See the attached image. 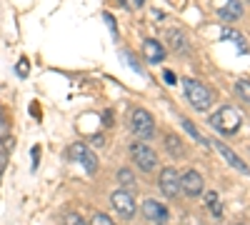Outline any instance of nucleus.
<instances>
[{"mask_svg": "<svg viewBox=\"0 0 250 225\" xmlns=\"http://www.w3.org/2000/svg\"><path fill=\"white\" fill-rule=\"evenodd\" d=\"M183 90H185V98L190 100V105L195 108V110H200V113H205V110H210V105H213V100H215V95L208 90L200 80H193V78H185L183 80Z\"/></svg>", "mask_w": 250, "mask_h": 225, "instance_id": "nucleus-1", "label": "nucleus"}, {"mask_svg": "<svg viewBox=\"0 0 250 225\" xmlns=\"http://www.w3.org/2000/svg\"><path fill=\"white\" fill-rule=\"evenodd\" d=\"M210 125H213L218 133H223V135H233V133H238V128L243 125V115H240V110L233 108V105H223L218 113L210 115Z\"/></svg>", "mask_w": 250, "mask_h": 225, "instance_id": "nucleus-2", "label": "nucleus"}, {"mask_svg": "<svg viewBox=\"0 0 250 225\" xmlns=\"http://www.w3.org/2000/svg\"><path fill=\"white\" fill-rule=\"evenodd\" d=\"M68 158H70L73 163H80V165L85 168L88 175L98 173V158L93 155V150L85 145V143H73V145L68 148Z\"/></svg>", "mask_w": 250, "mask_h": 225, "instance_id": "nucleus-3", "label": "nucleus"}, {"mask_svg": "<svg viewBox=\"0 0 250 225\" xmlns=\"http://www.w3.org/2000/svg\"><path fill=\"white\" fill-rule=\"evenodd\" d=\"M130 128H133V133H135L138 138H143V140L153 138V133H155L153 115H150L148 110H143V108H135L133 115H130Z\"/></svg>", "mask_w": 250, "mask_h": 225, "instance_id": "nucleus-4", "label": "nucleus"}, {"mask_svg": "<svg viewBox=\"0 0 250 225\" xmlns=\"http://www.w3.org/2000/svg\"><path fill=\"white\" fill-rule=\"evenodd\" d=\"M130 153H133V160L138 163V168H140V170H145V173L155 170V165H158V155L153 153L150 145H145V143H133V145H130Z\"/></svg>", "mask_w": 250, "mask_h": 225, "instance_id": "nucleus-5", "label": "nucleus"}, {"mask_svg": "<svg viewBox=\"0 0 250 225\" xmlns=\"http://www.w3.org/2000/svg\"><path fill=\"white\" fill-rule=\"evenodd\" d=\"M205 190V183H203V175L198 170H185L180 175V193L188 195V198H198L203 195Z\"/></svg>", "mask_w": 250, "mask_h": 225, "instance_id": "nucleus-6", "label": "nucleus"}, {"mask_svg": "<svg viewBox=\"0 0 250 225\" xmlns=\"http://www.w3.org/2000/svg\"><path fill=\"white\" fill-rule=\"evenodd\" d=\"M110 203L120 218H133L135 215V198L130 190H115L110 195Z\"/></svg>", "mask_w": 250, "mask_h": 225, "instance_id": "nucleus-7", "label": "nucleus"}, {"mask_svg": "<svg viewBox=\"0 0 250 225\" xmlns=\"http://www.w3.org/2000/svg\"><path fill=\"white\" fill-rule=\"evenodd\" d=\"M158 185H160L163 195H168V198L180 195V175H178V170L175 168H163L160 178H158Z\"/></svg>", "mask_w": 250, "mask_h": 225, "instance_id": "nucleus-8", "label": "nucleus"}, {"mask_svg": "<svg viewBox=\"0 0 250 225\" xmlns=\"http://www.w3.org/2000/svg\"><path fill=\"white\" fill-rule=\"evenodd\" d=\"M143 215L148 218L150 223H158V225H165L170 220V210L163 205V203H158V200H145L143 203Z\"/></svg>", "mask_w": 250, "mask_h": 225, "instance_id": "nucleus-9", "label": "nucleus"}, {"mask_svg": "<svg viewBox=\"0 0 250 225\" xmlns=\"http://www.w3.org/2000/svg\"><path fill=\"white\" fill-rule=\"evenodd\" d=\"M210 145H213V148H215V150H218V153L223 155V160H225V163H228V165H230V168H235L238 173H245V175H250V168L245 165V163H243V160H240V158H238V155H235V153L230 150V148L225 145V143H220V140H213Z\"/></svg>", "mask_w": 250, "mask_h": 225, "instance_id": "nucleus-10", "label": "nucleus"}, {"mask_svg": "<svg viewBox=\"0 0 250 225\" xmlns=\"http://www.w3.org/2000/svg\"><path fill=\"white\" fill-rule=\"evenodd\" d=\"M220 20H225V23H235V20L243 18V3L240 0H228V3L218 10Z\"/></svg>", "mask_w": 250, "mask_h": 225, "instance_id": "nucleus-11", "label": "nucleus"}, {"mask_svg": "<svg viewBox=\"0 0 250 225\" xmlns=\"http://www.w3.org/2000/svg\"><path fill=\"white\" fill-rule=\"evenodd\" d=\"M168 45H170L173 53L185 55L188 50H190V40H188L185 33H180V30H168Z\"/></svg>", "mask_w": 250, "mask_h": 225, "instance_id": "nucleus-12", "label": "nucleus"}, {"mask_svg": "<svg viewBox=\"0 0 250 225\" xmlns=\"http://www.w3.org/2000/svg\"><path fill=\"white\" fill-rule=\"evenodd\" d=\"M143 53H145V58L150 60V63H163L165 60V48L158 43V40H145L143 43Z\"/></svg>", "mask_w": 250, "mask_h": 225, "instance_id": "nucleus-13", "label": "nucleus"}, {"mask_svg": "<svg viewBox=\"0 0 250 225\" xmlns=\"http://www.w3.org/2000/svg\"><path fill=\"white\" fill-rule=\"evenodd\" d=\"M15 145V140L10 135H5L3 140H0V178H3L5 168H8V158H10V150Z\"/></svg>", "mask_w": 250, "mask_h": 225, "instance_id": "nucleus-14", "label": "nucleus"}, {"mask_svg": "<svg viewBox=\"0 0 250 225\" xmlns=\"http://www.w3.org/2000/svg\"><path fill=\"white\" fill-rule=\"evenodd\" d=\"M203 195H205V205H208V210H210L215 218H223V203H220V195H218L215 190L203 193Z\"/></svg>", "mask_w": 250, "mask_h": 225, "instance_id": "nucleus-15", "label": "nucleus"}, {"mask_svg": "<svg viewBox=\"0 0 250 225\" xmlns=\"http://www.w3.org/2000/svg\"><path fill=\"white\" fill-rule=\"evenodd\" d=\"M165 148L170 150L173 158H183L185 155V148H183V143H180L178 135H165Z\"/></svg>", "mask_w": 250, "mask_h": 225, "instance_id": "nucleus-16", "label": "nucleus"}, {"mask_svg": "<svg viewBox=\"0 0 250 225\" xmlns=\"http://www.w3.org/2000/svg\"><path fill=\"white\" fill-rule=\"evenodd\" d=\"M223 40H230V43H235L240 53H245V50H248V43H245V38H243V35H240L238 30H225V33H223Z\"/></svg>", "mask_w": 250, "mask_h": 225, "instance_id": "nucleus-17", "label": "nucleus"}, {"mask_svg": "<svg viewBox=\"0 0 250 225\" xmlns=\"http://www.w3.org/2000/svg\"><path fill=\"white\" fill-rule=\"evenodd\" d=\"M183 128H185L188 133H190V135H193V138H195V140L200 143V145H208V148H210V140H205V138H203V135L198 133V128L193 125V123H190V120H183Z\"/></svg>", "mask_w": 250, "mask_h": 225, "instance_id": "nucleus-18", "label": "nucleus"}, {"mask_svg": "<svg viewBox=\"0 0 250 225\" xmlns=\"http://www.w3.org/2000/svg\"><path fill=\"white\" fill-rule=\"evenodd\" d=\"M120 60H123L125 65H130L135 73H140V75H143V68H140V63H138V60H135V58H133L128 50H120Z\"/></svg>", "mask_w": 250, "mask_h": 225, "instance_id": "nucleus-19", "label": "nucleus"}, {"mask_svg": "<svg viewBox=\"0 0 250 225\" xmlns=\"http://www.w3.org/2000/svg\"><path fill=\"white\" fill-rule=\"evenodd\" d=\"M235 90H238V95L245 100V103H250V80H238Z\"/></svg>", "mask_w": 250, "mask_h": 225, "instance_id": "nucleus-20", "label": "nucleus"}, {"mask_svg": "<svg viewBox=\"0 0 250 225\" xmlns=\"http://www.w3.org/2000/svg\"><path fill=\"white\" fill-rule=\"evenodd\" d=\"M118 180L123 183L125 188H133V185H135V178H133L130 170H120V173H118Z\"/></svg>", "mask_w": 250, "mask_h": 225, "instance_id": "nucleus-21", "label": "nucleus"}, {"mask_svg": "<svg viewBox=\"0 0 250 225\" xmlns=\"http://www.w3.org/2000/svg\"><path fill=\"white\" fill-rule=\"evenodd\" d=\"M90 225H115V223H113L105 213H95V215L90 218Z\"/></svg>", "mask_w": 250, "mask_h": 225, "instance_id": "nucleus-22", "label": "nucleus"}, {"mask_svg": "<svg viewBox=\"0 0 250 225\" xmlns=\"http://www.w3.org/2000/svg\"><path fill=\"white\" fill-rule=\"evenodd\" d=\"M65 225H88V223L83 220L78 213H68V215H65Z\"/></svg>", "mask_w": 250, "mask_h": 225, "instance_id": "nucleus-23", "label": "nucleus"}, {"mask_svg": "<svg viewBox=\"0 0 250 225\" xmlns=\"http://www.w3.org/2000/svg\"><path fill=\"white\" fill-rule=\"evenodd\" d=\"M15 70H18V75H20V78H25V75H28V70H30V63L23 58V60L18 63V68H15Z\"/></svg>", "mask_w": 250, "mask_h": 225, "instance_id": "nucleus-24", "label": "nucleus"}, {"mask_svg": "<svg viewBox=\"0 0 250 225\" xmlns=\"http://www.w3.org/2000/svg\"><path fill=\"white\" fill-rule=\"evenodd\" d=\"M105 23L110 25V30H113V33L118 30V28H115V20H113V15H110V13H105Z\"/></svg>", "mask_w": 250, "mask_h": 225, "instance_id": "nucleus-25", "label": "nucleus"}, {"mask_svg": "<svg viewBox=\"0 0 250 225\" xmlns=\"http://www.w3.org/2000/svg\"><path fill=\"white\" fill-rule=\"evenodd\" d=\"M175 80H178V78H175V75H173L170 70H165V83H170V85H173V83H175Z\"/></svg>", "mask_w": 250, "mask_h": 225, "instance_id": "nucleus-26", "label": "nucleus"}, {"mask_svg": "<svg viewBox=\"0 0 250 225\" xmlns=\"http://www.w3.org/2000/svg\"><path fill=\"white\" fill-rule=\"evenodd\" d=\"M38 158H40V148L35 145V148H33V165H38Z\"/></svg>", "mask_w": 250, "mask_h": 225, "instance_id": "nucleus-27", "label": "nucleus"}, {"mask_svg": "<svg viewBox=\"0 0 250 225\" xmlns=\"http://www.w3.org/2000/svg\"><path fill=\"white\" fill-rule=\"evenodd\" d=\"M133 3H135V5H145V0H133Z\"/></svg>", "mask_w": 250, "mask_h": 225, "instance_id": "nucleus-28", "label": "nucleus"}, {"mask_svg": "<svg viewBox=\"0 0 250 225\" xmlns=\"http://www.w3.org/2000/svg\"><path fill=\"white\" fill-rule=\"evenodd\" d=\"M238 225H245V223H238Z\"/></svg>", "mask_w": 250, "mask_h": 225, "instance_id": "nucleus-29", "label": "nucleus"}]
</instances>
